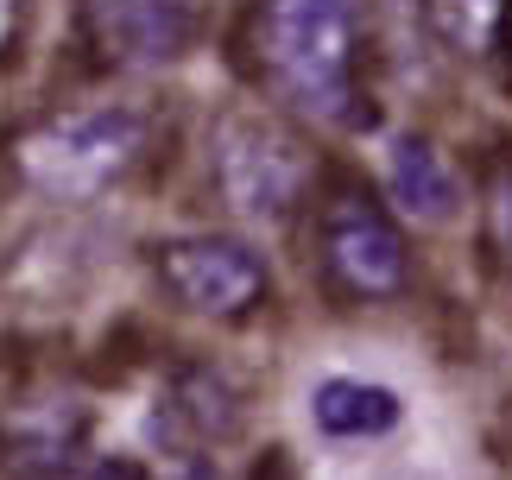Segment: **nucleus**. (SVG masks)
I'll list each match as a JSON object with an SVG mask.
<instances>
[{
  "label": "nucleus",
  "instance_id": "obj_1",
  "mask_svg": "<svg viewBox=\"0 0 512 480\" xmlns=\"http://www.w3.org/2000/svg\"><path fill=\"white\" fill-rule=\"evenodd\" d=\"M354 32H361V0H266L260 45L272 83L304 114L354 120Z\"/></svg>",
  "mask_w": 512,
  "mask_h": 480
},
{
  "label": "nucleus",
  "instance_id": "obj_2",
  "mask_svg": "<svg viewBox=\"0 0 512 480\" xmlns=\"http://www.w3.org/2000/svg\"><path fill=\"white\" fill-rule=\"evenodd\" d=\"M140 146H146L140 114L83 108V114H57L38 133L19 139V171H26V184H38L57 203H83V196L108 190L114 177H127Z\"/></svg>",
  "mask_w": 512,
  "mask_h": 480
},
{
  "label": "nucleus",
  "instance_id": "obj_3",
  "mask_svg": "<svg viewBox=\"0 0 512 480\" xmlns=\"http://www.w3.org/2000/svg\"><path fill=\"white\" fill-rule=\"evenodd\" d=\"M215 177L241 215H285L310 190V152L285 120L241 108L215 133Z\"/></svg>",
  "mask_w": 512,
  "mask_h": 480
},
{
  "label": "nucleus",
  "instance_id": "obj_4",
  "mask_svg": "<svg viewBox=\"0 0 512 480\" xmlns=\"http://www.w3.org/2000/svg\"><path fill=\"white\" fill-rule=\"evenodd\" d=\"M159 272H165V285L184 297L190 310H203V316H241V310L260 304V291H266L260 253H253L247 240H228V234L165 240Z\"/></svg>",
  "mask_w": 512,
  "mask_h": 480
},
{
  "label": "nucleus",
  "instance_id": "obj_5",
  "mask_svg": "<svg viewBox=\"0 0 512 480\" xmlns=\"http://www.w3.org/2000/svg\"><path fill=\"white\" fill-rule=\"evenodd\" d=\"M323 253L329 272L342 278L354 297H392L405 285V234L392 215L367 196H336L323 215Z\"/></svg>",
  "mask_w": 512,
  "mask_h": 480
},
{
  "label": "nucleus",
  "instance_id": "obj_6",
  "mask_svg": "<svg viewBox=\"0 0 512 480\" xmlns=\"http://www.w3.org/2000/svg\"><path fill=\"white\" fill-rule=\"evenodd\" d=\"M83 32L108 64H171L196 38V0H83Z\"/></svg>",
  "mask_w": 512,
  "mask_h": 480
},
{
  "label": "nucleus",
  "instance_id": "obj_7",
  "mask_svg": "<svg viewBox=\"0 0 512 480\" xmlns=\"http://www.w3.org/2000/svg\"><path fill=\"white\" fill-rule=\"evenodd\" d=\"M386 190L399 215H411L418 228H449L462 215V184L449 171V158L418 133H399L386 152Z\"/></svg>",
  "mask_w": 512,
  "mask_h": 480
},
{
  "label": "nucleus",
  "instance_id": "obj_8",
  "mask_svg": "<svg viewBox=\"0 0 512 480\" xmlns=\"http://www.w3.org/2000/svg\"><path fill=\"white\" fill-rule=\"evenodd\" d=\"M310 417L323 436H386L405 417V405L392 386H373V379H323L310 392Z\"/></svg>",
  "mask_w": 512,
  "mask_h": 480
},
{
  "label": "nucleus",
  "instance_id": "obj_9",
  "mask_svg": "<svg viewBox=\"0 0 512 480\" xmlns=\"http://www.w3.org/2000/svg\"><path fill=\"white\" fill-rule=\"evenodd\" d=\"M430 13H437V32L468 57H487L500 45V32L512 26L506 0H430Z\"/></svg>",
  "mask_w": 512,
  "mask_h": 480
},
{
  "label": "nucleus",
  "instance_id": "obj_10",
  "mask_svg": "<svg viewBox=\"0 0 512 480\" xmlns=\"http://www.w3.org/2000/svg\"><path fill=\"white\" fill-rule=\"evenodd\" d=\"M487 228H494V247L512 272V158L494 165V184H487Z\"/></svg>",
  "mask_w": 512,
  "mask_h": 480
},
{
  "label": "nucleus",
  "instance_id": "obj_11",
  "mask_svg": "<svg viewBox=\"0 0 512 480\" xmlns=\"http://www.w3.org/2000/svg\"><path fill=\"white\" fill-rule=\"evenodd\" d=\"M95 480H152L140 462H133V455H114V462H102L95 468Z\"/></svg>",
  "mask_w": 512,
  "mask_h": 480
},
{
  "label": "nucleus",
  "instance_id": "obj_12",
  "mask_svg": "<svg viewBox=\"0 0 512 480\" xmlns=\"http://www.w3.org/2000/svg\"><path fill=\"white\" fill-rule=\"evenodd\" d=\"M13 32V0H0V38Z\"/></svg>",
  "mask_w": 512,
  "mask_h": 480
}]
</instances>
